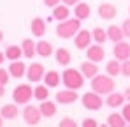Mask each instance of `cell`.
Returning <instances> with one entry per match:
<instances>
[{
  "label": "cell",
  "mask_w": 130,
  "mask_h": 127,
  "mask_svg": "<svg viewBox=\"0 0 130 127\" xmlns=\"http://www.w3.org/2000/svg\"><path fill=\"white\" fill-rule=\"evenodd\" d=\"M4 60H5V53L0 51V64H4Z\"/></svg>",
  "instance_id": "cell-40"
},
{
  "label": "cell",
  "mask_w": 130,
  "mask_h": 127,
  "mask_svg": "<svg viewBox=\"0 0 130 127\" xmlns=\"http://www.w3.org/2000/svg\"><path fill=\"white\" fill-rule=\"evenodd\" d=\"M107 125L109 127H127V120L123 118L121 113H111L107 117Z\"/></svg>",
  "instance_id": "cell-27"
},
{
  "label": "cell",
  "mask_w": 130,
  "mask_h": 127,
  "mask_svg": "<svg viewBox=\"0 0 130 127\" xmlns=\"http://www.w3.org/2000/svg\"><path fill=\"white\" fill-rule=\"evenodd\" d=\"M128 12H130V7H128Z\"/></svg>",
  "instance_id": "cell-45"
},
{
  "label": "cell",
  "mask_w": 130,
  "mask_h": 127,
  "mask_svg": "<svg viewBox=\"0 0 130 127\" xmlns=\"http://www.w3.org/2000/svg\"><path fill=\"white\" fill-rule=\"evenodd\" d=\"M77 99H79V95H77L76 90L65 88L62 92H56V103H60V104H72V103H76Z\"/></svg>",
  "instance_id": "cell-11"
},
{
  "label": "cell",
  "mask_w": 130,
  "mask_h": 127,
  "mask_svg": "<svg viewBox=\"0 0 130 127\" xmlns=\"http://www.w3.org/2000/svg\"><path fill=\"white\" fill-rule=\"evenodd\" d=\"M91 41H93L91 32H90V30H83V28H81V30L76 34V37H74V44H76L77 49H88V48L91 46Z\"/></svg>",
  "instance_id": "cell-8"
},
{
  "label": "cell",
  "mask_w": 130,
  "mask_h": 127,
  "mask_svg": "<svg viewBox=\"0 0 130 127\" xmlns=\"http://www.w3.org/2000/svg\"><path fill=\"white\" fill-rule=\"evenodd\" d=\"M116 83L109 74H97L95 78H91V90L100 94V95H109L111 92H114Z\"/></svg>",
  "instance_id": "cell-2"
},
{
  "label": "cell",
  "mask_w": 130,
  "mask_h": 127,
  "mask_svg": "<svg viewBox=\"0 0 130 127\" xmlns=\"http://www.w3.org/2000/svg\"><path fill=\"white\" fill-rule=\"evenodd\" d=\"M74 14H76V18L77 20H88L90 18V14H91V7L88 5V4H85V2H79L76 7H74Z\"/></svg>",
  "instance_id": "cell-22"
},
{
  "label": "cell",
  "mask_w": 130,
  "mask_h": 127,
  "mask_svg": "<svg viewBox=\"0 0 130 127\" xmlns=\"http://www.w3.org/2000/svg\"><path fill=\"white\" fill-rule=\"evenodd\" d=\"M60 127H79L77 125V122L74 120V118H70V117H65L60 120Z\"/></svg>",
  "instance_id": "cell-32"
},
{
  "label": "cell",
  "mask_w": 130,
  "mask_h": 127,
  "mask_svg": "<svg viewBox=\"0 0 130 127\" xmlns=\"http://www.w3.org/2000/svg\"><path fill=\"white\" fill-rule=\"evenodd\" d=\"M32 97H34V88L28 83L18 85V86L12 90V99H14L16 104H28Z\"/></svg>",
  "instance_id": "cell-4"
},
{
  "label": "cell",
  "mask_w": 130,
  "mask_h": 127,
  "mask_svg": "<svg viewBox=\"0 0 130 127\" xmlns=\"http://www.w3.org/2000/svg\"><path fill=\"white\" fill-rule=\"evenodd\" d=\"M91 35H93V41L97 42V44H104V42L107 41V32L104 28H100V27H95L91 30Z\"/></svg>",
  "instance_id": "cell-30"
},
{
  "label": "cell",
  "mask_w": 130,
  "mask_h": 127,
  "mask_svg": "<svg viewBox=\"0 0 130 127\" xmlns=\"http://www.w3.org/2000/svg\"><path fill=\"white\" fill-rule=\"evenodd\" d=\"M121 30H123V35L127 39H130V18H127V20L121 23Z\"/></svg>",
  "instance_id": "cell-33"
},
{
  "label": "cell",
  "mask_w": 130,
  "mask_h": 127,
  "mask_svg": "<svg viewBox=\"0 0 130 127\" xmlns=\"http://www.w3.org/2000/svg\"><path fill=\"white\" fill-rule=\"evenodd\" d=\"M26 69H28V67H26L21 60H14V62L9 64V69H7V71H9L11 78H18V80H20V78H23V76L26 74Z\"/></svg>",
  "instance_id": "cell-12"
},
{
  "label": "cell",
  "mask_w": 130,
  "mask_h": 127,
  "mask_svg": "<svg viewBox=\"0 0 130 127\" xmlns=\"http://www.w3.org/2000/svg\"><path fill=\"white\" fill-rule=\"evenodd\" d=\"M69 16H70V9H69V5H56V7H53V18L56 21H65L69 20Z\"/></svg>",
  "instance_id": "cell-24"
},
{
  "label": "cell",
  "mask_w": 130,
  "mask_h": 127,
  "mask_svg": "<svg viewBox=\"0 0 130 127\" xmlns=\"http://www.w3.org/2000/svg\"><path fill=\"white\" fill-rule=\"evenodd\" d=\"M62 81V74L60 72H56V71H46V74H44V85L46 86H49V88H56L58 85Z\"/></svg>",
  "instance_id": "cell-15"
},
{
  "label": "cell",
  "mask_w": 130,
  "mask_h": 127,
  "mask_svg": "<svg viewBox=\"0 0 130 127\" xmlns=\"http://www.w3.org/2000/svg\"><path fill=\"white\" fill-rule=\"evenodd\" d=\"M42 118V113L39 109V106H30L26 104L23 109V120L28 124V125H37Z\"/></svg>",
  "instance_id": "cell-6"
},
{
  "label": "cell",
  "mask_w": 130,
  "mask_h": 127,
  "mask_svg": "<svg viewBox=\"0 0 130 127\" xmlns=\"http://www.w3.org/2000/svg\"><path fill=\"white\" fill-rule=\"evenodd\" d=\"M60 4V0H44V5L46 7H56Z\"/></svg>",
  "instance_id": "cell-37"
},
{
  "label": "cell",
  "mask_w": 130,
  "mask_h": 127,
  "mask_svg": "<svg viewBox=\"0 0 130 127\" xmlns=\"http://www.w3.org/2000/svg\"><path fill=\"white\" fill-rule=\"evenodd\" d=\"M2 124H4V118H2V115H0V127H2Z\"/></svg>",
  "instance_id": "cell-43"
},
{
  "label": "cell",
  "mask_w": 130,
  "mask_h": 127,
  "mask_svg": "<svg viewBox=\"0 0 130 127\" xmlns=\"http://www.w3.org/2000/svg\"><path fill=\"white\" fill-rule=\"evenodd\" d=\"M81 103H83V106H85L86 109H91V111L100 109L102 104H104L100 94H97V92H93V90H91V92H86V94L81 97Z\"/></svg>",
  "instance_id": "cell-5"
},
{
  "label": "cell",
  "mask_w": 130,
  "mask_h": 127,
  "mask_svg": "<svg viewBox=\"0 0 130 127\" xmlns=\"http://www.w3.org/2000/svg\"><path fill=\"white\" fill-rule=\"evenodd\" d=\"M86 57H88L90 62L99 64V62H102V60L106 58V49L102 48V44H97V42H95V44H91L86 49Z\"/></svg>",
  "instance_id": "cell-9"
},
{
  "label": "cell",
  "mask_w": 130,
  "mask_h": 127,
  "mask_svg": "<svg viewBox=\"0 0 130 127\" xmlns=\"http://www.w3.org/2000/svg\"><path fill=\"white\" fill-rule=\"evenodd\" d=\"M21 57H23V49H21V46L11 44V46H7V48H5V58H7V60L14 62V60H20Z\"/></svg>",
  "instance_id": "cell-25"
},
{
  "label": "cell",
  "mask_w": 130,
  "mask_h": 127,
  "mask_svg": "<svg viewBox=\"0 0 130 127\" xmlns=\"http://www.w3.org/2000/svg\"><path fill=\"white\" fill-rule=\"evenodd\" d=\"M4 94H5V86H4V85H0V97H2Z\"/></svg>",
  "instance_id": "cell-41"
},
{
  "label": "cell",
  "mask_w": 130,
  "mask_h": 127,
  "mask_svg": "<svg viewBox=\"0 0 130 127\" xmlns=\"http://www.w3.org/2000/svg\"><path fill=\"white\" fill-rule=\"evenodd\" d=\"M0 115H2V118H5V120H14V118L20 115V109H18L16 103H14V104H4L2 109H0Z\"/></svg>",
  "instance_id": "cell-19"
},
{
  "label": "cell",
  "mask_w": 130,
  "mask_h": 127,
  "mask_svg": "<svg viewBox=\"0 0 130 127\" xmlns=\"http://www.w3.org/2000/svg\"><path fill=\"white\" fill-rule=\"evenodd\" d=\"M39 109H41L42 117H46V118L55 117V115H56V111H58L56 104H55V103H51L49 99H47V101H42V103H41V106H39Z\"/></svg>",
  "instance_id": "cell-23"
},
{
  "label": "cell",
  "mask_w": 130,
  "mask_h": 127,
  "mask_svg": "<svg viewBox=\"0 0 130 127\" xmlns=\"http://www.w3.org/2000/svg\"><path fill=\"white\" fill-rule=\"evenodd\" d=\"M62 83L69 90H79L85 85V76H83V72L79 69L67 67L63 72H62Z\"/></svg>",
  "instance_id": "cell-1"
},
{
  "label": "cell",
  "mask_w": 130,
  "mask_h": 127,
  "mask_svg": "<svg viewBox=\"0 0 130 127\" xmlns=\"http://www.w3.org/2000/svg\"><path fill=\"white\" fill-rule=\"evenodd\" d=\"M121 115H123V118L127 120V124H130V103L121 106Z\"/></svg>",
  "instance_id": "cell-34"
},
{
  "label": "cell",
  "mask_w": 130,
  "mask_h": 127,
  "mask_svg": "<svg viewBox=\"0 0 130 127\" xmlns=\"http://www.w3.org/2000/svg\"><path fill=\"white\" fill-rule=\"evenodd\" d=\"M21 49H23V57H26V58H34V55H37L34 39H23Z\"/></svg>",
  "instance_id": "cell-26"
},
{
  "label": "cell",
  "mask_w": 130,
  "mask_h": 127,
  "mask_svg": "<svg viewBox=\"0 0 130 127\" xmlns=\"http://www.w3.org/2000/svg\"><path fill=\"white\" fill-rule=\"evenodd\" d=\"M34 97L37 99V101H47L49 99V86H46V85H37L35 88H34Z\"/></svg>",
  "instance_id": "cell-29"
},
{
  "label": "cell",
  "mask_w": 130,
  "mask_h": 127,
  "mask_svg": "<svg viewBox=\"0 0 130 127\" xmlns=\"http://www.w3.org/2000/svg\"><path fill=\"white\" fill-rule=\"evenodd\" d=\"M127 127H130V124H128V125H127Z\"/></svg>",
  "instance_id": "cell-46"
},
{
  "label": "cell",
  "mask_w": 130,
  "mask_h": 127,
  "mask_svg": "<svg viewBox=\"0 0 130 127\" xmlns=\"http://www.w3.org/2000/svg\"><path fill=\"white\" fill-rule=\"evenodd\" d=\"M9 80H11V74H9V71L7 69H4V67H0V85H5L9 83Z\"/></svg>",
  "instance_id": "cell-31"
},
{
  "label": "cell",
  "mask_w": 130,
  "mask_h": 127,
  "mask_svg": "<svg viewBox=\"0 0 130 127\" xmlns=\"http://www.w3.org/2000/svg\"><path fill=\"white\" fill-rule=\"evenodd\" d=\"M81 127H99V124H97L95 118H85L83 124H81Z\"/></svg>",
  "instance_id": "cell-36"
},
{
  "label": "cell",
  "mask_w": 130,
  "mask_h": 127,
  "mask_svg": "<svg viewBox=\"0 0 130 127\" xmlns=\"http://www.w3.org/2000/svg\"><path fill=\"white\" fill-rule=\"evenodd\" d=\"M106 32H107V39L112 41L114 44H116V42H121L123 39H125L123 30H121V27H118V25H109Z\"/></svg>",
  "instance_id": "cell-16"
},
{
  "label": "cell",
  "mask_w": 130,
  "mask_h": 127,
  "mask_svg": "<svg viewBox=\"0 0 130 127\" xmlns=\"http://www.w3.org/2000/svg\"><path fill=\"white\" fill-rule=\"evenodd\" d=\"M4 41V32H2V30H0V42Z\"/></svg>",
  "instance_id": "cell-42"
},
{
  "label": "cell",
  "mask_w": 130,
  "mask_h": 127,
  "mask_svg": "<svg viewBox=\"0 0 130 127\" xmlns=\"http://www.w3.org/2000/svg\"><path fill=\"white\" fill-rule=\"evenodd\" d=\"M121 74H123L125 78H130V58L121 64Z\"/></svg>",
  "instance_id": "cell-35"
},
{
  "label": "cell",
  "mask_w": 130,
  "mask_h": 127,
  "mask_svg": "<svg viewBox=\"0 0 130 127\" xmlns=\"http://www.w3.org/2000/svg\"><path fill=\"white\" fill-rule=\"evenodd\" d=\"M35 49H37V55L39 57H44V58H47V57L53 55V44L49 41H44V39L35 42Z\"/></svg>",
  "instance_id": "cell-17"
},
{
  "label": "cell",
  "mask_w": 130,
  "mask_h": 127,
  "mask_svg": "<svg viewBox=\"0 0 130 127\" xmlns=\"http://www.w3.org/2000/svg\"><path fill=\"white\" fill-rule=\"evenodd\" d=\"M123 103H125V95L120 94V92H111L107 95V99H106V104H107L109 108H112V109L123 106Z\"/></svg>",
  "instance_id": "cell-20"
},
{
  "label": "cell",
  "mask_w": 130,
  "mask_h": 127,
  "mask_svg": "<svg viewBox=\"0 0 130 127\" xmlns=\"http://www.w3.org/2000/svg\"><path fill=\"white\" fill-rule=\"evenodd\" d=\"M44 74H46V69H44L42 64L34 62V64H30L28 69H26V78L32 83H39L41 80H44Z\"/></svg>",
  "instance_id": "cell-7"
},
{
  "label": "cell",
  "mask_w": 130,
  "mask_h": 127,
  "mask_svg": "<svg viewBox=\"0 0 130 127\" xmlns=\"http://www.w3.org/2000/svg\"><path fill=\"white\" fill-rule=\"evenodd\" d=\"M106 72H107L111 78H114V76H118V74H121V64H120V60H109L107 64H106Z\"/></svg>",
  "instance_id": "cell-28"
},
{
  "label": "cell",
  "mask_w": 130,
  "mask_h": 127,
  "mask_svg": "<svg viewBox=\"0 0 130 127\" xmlns=\"http://www.w3.org/2000/svg\"><path fill=\"white\" fill-rule=\"evenodd\" d=\"M123 95H125V99H127V101L130 103V86H128V88H125V92H123Z\"/></svg>",
  "instance_id": "cell-39"
},
{
  "label": "cell",
  "mask_w": 130,
  "mask_h": 127,
  "mask_svg": "<svg viewBox=\"0 0 130 127\" xmlns=\"http://www.w3.org/2000/svg\"><path fill=\"white\" fill-rule=\"evenodd\" d=\"M81 30V20L77 18H69L65 21H60L56 27V35L62 39H70L76 37V34Z\"/></svg>",
  "instance_id": "cell-3"
},
{
  "label": "cell",
  "mask_w": 130,
  "mask_h": 127,
  "mask_svg": "<svg viewBox=\"0 0 130 127\" xmlns=\"http://www.w3.org/2000/svg\"><path fill=\"white\" fill-rule=\"evenodd\" d=\"M79 71L83 72V76H85V78H95V76L99 74V67H97V64H95V62H90V60L81 64Z\"/></svg>",
  "instance_id": "cell-21"
},
{
  "label": "cell",
  "mask_w": 130,
  "mask_h": 127,
  "mask_svg": "<svg viewBox=\"0 0 130 127\" xmlns=\"http://www.w3.org/2000/svg\"><path fill=\"white\" fill-rule=\"evenodd\" d=\"M55 58H56V64L63 65V67H67L69 64L72 62V55H70V51L67 48H58L55 51Z\"/></svg>",
  "instance_id": "cell-18"
},
{
  "label": "cell",
  "mask_w": 130,
  "mask_h": 127,
  "mask_svg": "<svg viewBox=\"0 0 130 127\" xmlns=\"http://www.w3.org/2000/svg\"><path fill=\"white\" fill-rule=\"evenodd\" d=\"M116 14H118V11H116V7L112 5V4H100L99 5V16L102 18V20H106V21H109V20H114L116 18Z\"/></svg>",
  "instance_id": "cell-13"
},
{
  "label": "cell",
  "mask_w": 130,
  "mask_h": 127,
  "mask_svg": "<svg viewBox=\"0 0 130 127\" xmlns=\"http://www.w3.org/2000/svg\"><path fill=\"white\" fill-rule=\"evenodd\" d=\"M112 53H114V58L120 60V62H125L130 58V44L127 41L116 42L114 48H112Z\"/></svg>",
  "instance_id": "cell-10"
},
{
  "label": "cell",
  "mask_w": 130,
  "mask_h": 127,
  "mask_svg": "<svg viewBox=\"0 0 130 127\" xmlns=\"http://www.w3.org/2000/svg\"><path fill=\"white\" fill-rule=\"evenodd\" d=\"M99 127H109V125H107V124H102V125H99Z\"/></svg>",
  "instance_id": "cell-44"
},
{
  "label": "cell",
  "mask_w": 130,
  "mask_h": 127,
  "mask_svg": "<svg viewBox=\"0 0 130 127\" xmlns=\"http://www.w3.org/2000/svg\"><path fill=\"white\" fill-rule=\"evenodd\" d=\"M30 30H32V35L34 37H39V39H42V35L46 34V21L42 18H34L32 20V25H30Z\"/></svg>",
  "instance_id": "cell-14"
},
{
  "label": "cell",
  "mask_w": 130,
  "mask_h": 127,
  "mask_svg": "<svg viewBox=\"0 0 130 127\" xmlns=\"http://www.w3.org/2000/svg\"><path fill=\"white\" fill-rule=\"evenodd\" d=\"M63 4L70 7V5H77V4H79V0H63Z\"/></svg>",
  "instance_id": "cell-38"
}]
</instances>
